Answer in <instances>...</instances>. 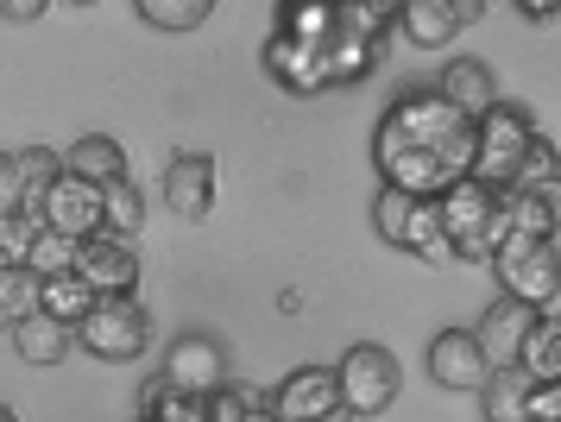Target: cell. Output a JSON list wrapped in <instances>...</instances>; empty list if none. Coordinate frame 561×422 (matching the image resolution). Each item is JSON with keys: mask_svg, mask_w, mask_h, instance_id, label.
Segmentation results:
<instances>
[{"mask_svg": "<svg viewBox=\"0 0 561 422\" xmlns=\"http://www.w3.org/2000/svg\"><path fill=\"white\" fill-rule=\"evenodd\" d=\"M410 208H416V196H398V190H379V202H373V227H379V240H391V247H404Z\"/></svg>", "mask_w": 561, "mask_h": 422, "instance_id": "f546056e", "label": "cell"}, {"mask_svg": "<svg viewBox=\"0 0 561 422\" xmlns=\"http://www.w3.org/2000/svg\"><path fill=\"white\" fill-rule=\"evenodd\" d=\"M259 403V391H240V385H221L215 398H208V422H240L247 410Z\"/></svg>", "mask_w": 561, "mask_h": 422, "instance_id": "1f68e13d", "label": "cell"}, {"mask_svg": "<svg viewBox=\"0 0 561 422\" xmlns=\"http://www.w3.org/2000/svg\"><path fill=\"white\" fill-rule=\"evenodd\" d=\"M265 410H272L278 422H329V417H347V410H341V378H334V366H297V373H290L278 391L265 398Z\"/></svg>", "mask_w": 561, "mask_h": 422, "instance_id": "52a82bcc", "label": "cell"}, {"mask_svg": "<svg viewBox=\"0 0 561 422\" xmlns=\"http://www.w3.org/2000/svg\"><path fill=\"white\" fill-rule=\"evenodd\" d=\"M485 373H492V360H485V347L467 328H442L430 341V378L442 391H480Z\"/></svg>", "mask_w": 561, "mask_h": 422, "instance_id": "30bf717a", "label": "cell"}, {"mask_svg": "<svg viewBox=\"0 0 561 422\" xmlns=\"http://www.w3.org/2000/svg\"><path fill=\"white\" fill-rule=\"evenodd\" d=\"M164 385L183 391V398H215L228 385V347L215 334H178L171 353H164Z\"/></svg>", "mask_w": 561, "mask_h": 422, "instance_id": "8992f818", "label": "cell"}, {"mask_svg": "<svg viewBox=\"0 0 561 422\" xmlns=\"http://www.w3.org/2000/svg\"><path fill=\"white\" fill-rule=\"evenodd\" d=\"M70 272H77L95 297H133V284H139V252H133V240L89 233V240H77V265H70Z\"/></svg>", "mask_w": 561, "mask_h": 422, "instance_id": "ba28073f", "label": "cell"}, {"mask_svg": "<svg viewBox=\"0 0 561 422\" xmlns=\"http://www.w3.org/2000/svg\"><path fill=\"white\" fill-rule=\"evenodd\" d=\"M77 265V240H64V233H51V227H38L32 233V252H26V272L32 277H64Z\"/></svg>", "mask_w": 561, "mask_h": 422, "instance_id": "4316f807", "label": "cell"}, {"mask_svg": "<svg viewBox=\"0 0 561 422\" xmlns=\"http://www.w3.org/2000/svg\"><path fill=\"white\" fill-rule=\"evenodd\" d=\"M0 20H13V25L45 20V0H0Z\"/></svg>", "mask_w": 561, "mask_h": 422, "instance_id": "d590c367", "label": "cell"}, {"mask_svg": "<svg viewBox=\"0 0 561 422\" xmlns=\"http://www.w3.org/2000/svg\"><path fill=\"white\" fill-rule=\"evenodd\" d=\"M70 328H57L51 316H26V322H13V353L26 360V366H57L64 353H70Z\"/></svg>", "mask_w": 561, "mask_h": 422, "instance_id": "d6986e66", "label": "cell"}, {"mask_svg": "<svg viewBox=\"0 0 561 422\" xmlns=\"http://www.w3.org/2000/svg\"><path fill=\"white\" fill-rule=\"evenodd\" d=\"M64 171L82 176V183H95V190H107V183L127 176V151H121V139H107V133H82L77 146L64 151Z\"/></svg>", "mask_w": 561, "mask_h": 422, "instance_id": "9a60e30c", "label": "cell"}, {"mask_svg": "<svg viewBox=\"0 0 561 422\" xmlns=\"http://www.w3.org/2000/svg\"><path fill=\"white\" fill-rule=\"evenodd\" d=\"M278 32L290 45H329L334 32H341V13H334V0H284L278 7Z\"/></svg>", "mask_w": 561, "mask_h": 422, "instance_id": "e0dca14e", "label": "cell"}, {"mask_svg": "<svg viewBox=\"0 0 561 422\" xmlns=\"http://www.w3.org/2000/svg\"><path fill=\"white\" fill-rule=\"evenodd\" d=\"M265 70L278 76V89H290V95H329V57L316 45H290L284 32H272L265 38Z\"/></svg>", "mask_w": 561, "mask_h": 422, "instance_id": "4fadbf2b", "label": "cell"}, {"mask_svg": "<svg viewBox=\"0 0 561 422\" xmlns=\"http://www.w3.org/2000/svg\"><path fill=\"white\" fill-rule=\"evenodd\" d=\"M26 316H38V277L13 265V272H0V322H26Z\"/></svg>", "mask_w": 561, "mask_h": 422, "instance_id": "83f0119b", "label": "cell"}, {"mask_svg": "<svg viewBox=\"0 0 561 422\" xmlns=\"http://www.w3.org/2000/svg\"><path fill=\"white\" fill-rule=\"evenodd\" d=\"M133 13L146 25H158V32H196L215 13V0H139Z\"/></svg>", "mask_w": 561, "mask_h": 422, "instance_id": "d4e9b609", "label": "cell"}, {"mask_svg": "<svg viewBox=\"0 0 561 422\" xmlns=\"http://www.w3.org/2000/svg\"><path fill=\"white\" fill-rule=\"evenodd\" d=\"M139 227H146V196H139V183H133V176L107 183V190H102V233L133 240Z\"/></svg>", "mask_w": 561, "mask_h": 422, "instance_id": "603a6c76", "label": "cell"}, {"mask_svg": "<svg viewBox=\"0 0 561 422\" xmlns=\"http://www.w3.org/2000/svg\"><path fill=\"white\" fill-rule=\"evenodd\" d=\"M435 95L448 101L460 121H480L485 107H499V76L485 70L480 57H455V64L442 70V82H435Z\"/></svg>", "mask_w": 561, "mask_h": 422, "instance_id": "5bb4252c", "label": "cell"}, {"mask_svg": "<svg viewBox=\"0 0 561 422\" xmlns=\"http://www.w3.org/2000/svg\"><path fill=\"white\" fill-rule=\"evenodd\" d=\"M322 57H329V82L347 89V82H366V76H373L379 45H366V38H354V32H334L329 45H322Z\"/></svg>", "mask_w": 561, "mask_h": 422, "instance_id": "7402d4cb", "label": "cell"}, {"mask_svg": "<svg viewBox=\"0 0 561 422\" xmlns=\"http://www.w3.org/2000/svg\"><path fill=\"white\" fill-rule=\"evenodd\" d=\"M524 20H536V25H556V0H524Z\"/></svg>", "mask_w": 561, "mask_h": 422, "instance_id": "74e56055", "label": "cell"}, {"mask_svg": "<svg viewBox=\"0 0 561 422\" xmlns=\"http://www.w3.org/2000/svg\"><path fill=\"white\" fill-rule=\"evenodd\" d=\"M146 422H208V398H183V391H164V403H158Z\"/></svg>", "mask_w": 561, "mask_h": 422, "instance_id": "d6a6232c", "label": "cell"}, {"mask_svg": "<svg viewBox=\"0 0 561 422\" xmlns=\"http://www.w3.org/2000/svg\"><path fill=\"white\" fill-rule=\"evenodd\" d=\"M542 133H536V121L524 107H511V101L485 107L480 121H473V176L492 183V190H511V176H517V164H524V151Z\"/></svg>", "mask_w": 561, "mask_h": 422, "instance_id": "3957f363", "label": "cell"}, {"mask_svg": "<svg viewBox=\"0 0 561 422\" xmlns=\"http://www.w3.org/2000/svg\"><path fill=\"white\" fill-rule=\"evenodd\" d=\"M334 378H341V410H347V417H385V410L398 403V385H404L398 353L379 347V341L347 347L341 366H334Z\"/></svg>", "mask_w": 561, "mask_h": 422, "instance_id": "5b68a950", "label": "cell"}, {"mask_svg": "<svg viewBox=\"0 0 561 422\" xmlns=\"http://www.w3.org/2000/svg\"><path fill=\"white\" fill-rule=\"evenodd\" d=\"M499 297L524 303L536 316H561V233L556 240H505L492 252Z\"/></svg>", "mask_w": 561, "mask_h": 422, "instance_id": "6da1fadb", "label": "cell"}, {"mask_svg": "<svg viewBox=\"0 0 561 422\" xmlns=\"http://www.w3.org/2000/svg\"><path fill=\"white\" fill-rule=\"evenodd\" d=\"M511 190H524V196H561V151H556V139H536V146L524 151V164H517V176H511Z\"/></svg>", "mask_w": 561, "mask_h": 422, "instance_id": "cb8c5ba5", "label": "cell"}, {"mask_svg": "<svg viewBox=\"0 0 561 422\" xmlns=\"http://www.w3.org/2000/svg\"><path fill=\"white\" fill-rule=\"evenodd\" d=\"M0 422H20V417H13V410H7V403H0Z\"/></svg>", "mask_w": 561, "mask_h": 422, "instance_id": "ab89813d", "label": "cell"}, {"mask_svg": "<svg viewBox=\"0 0 561 422\" xmlns=\"http://www.w3.org/2000/svg\"><path fill=\"white\" fill-rule=\"evenodd\" d=\"M77 341L95 360H107V366H127V360H139L146 353V341H152V309L139 297H95V309L82 316Z\"/></svg>", "mask_w": 561, "mask_h": 422, "instance_id": "277c9868", "label": "cell"}, {"mask_svg": "<svg viewBox=\"0 0 561 422\" xmlns=\"http://www.w3.org/2000/svg\"><path fill=\"white\" fill-rule=\"evenodd\" d=\"M341 13V32H354L366 45H379L385 25H398V0H347V7H334Z\"/></svg>", "mask_w": 561, "mask_h": 422, "instance_id": "484cf974", "label": "cell"}, {"mask_svg": "<svg viewBox=\"0 0 561 422\" xmlns=\"http://www.w3.org/2000/svg\"><path fill=\"white\" fill-rule=\"evenodd\" d=\"M164 391H171V385H164V378H152V385H146V391H139V422L152 417L158 403H164Z\"/></svg>", "mask_w": 561, "mask_h": 422, "instance_id": "8d00e7d4", "label": "cell"}, {"mask_svg": "<svg viewBox=\"0 0 561 422\" xmlns=\"http://www.w3.org/2000/svg\"><path fill=\"white\" fill-rule=\"evenodd\" d=\"M13 171L26 183V196H45L57 176H64V158H57L51 146H26V151H13Z\"/></svg>", "mask_w": 561, "mask_h": 422, "instance_id": "f1b7e54d", "label": "cell"}, {"mask_svg": "<svg viewBox=\"0 0 561 422\" xmlns=\"http://www.w3.org/2000/svg\"><path fill=\"white\" fill-rule=\"evenodd\" d=\"M329 422H341V417H329Z\"/></svg>", "mask_w": 561, "mask_h": 422, "instance_id": "60d3db41", "label": "cell"}, {"mask_svg": "<svg viewBox=\"0 0 561 422\" xmlns=\"http://www.w3.org/2000/svg\"><path fill=\"white\" fill-rule=\"evenodd\" d=\"M524 398H530V378L517 373V366H499V373H485V385H480L485 422H524Z\"/></svg>", "mask_w": 561, "mask_h": 422, "instance_id": "44dd1931", "label": "cell"}, {"mask_svg": "<svg viewBox=\"0 0 561 422\" xmlns=\"http://www.w3.org/2000/svg\"><path fill=\"white\" fill-rule=\"evenodd\" d=\"M32 233H38V221H32V215H0V272H13V265H26V252H32Z\"/></svg>", "mask_w": 561, "mask_h": 422, "instance_id": "4dcf8cb0", "label": "cell"}, {"mask_svg": "<svg viewBox=\"0 0 561 422\" xmlns=\"http://www.w3.org/2000/svg\"><path fill=\"white\" fill-rule=\"evenodd\" d=\"M524 422H561V378H556V385H530V398H524Z\"/></svg>", "mask_w": 561, "mask_h": 422, "instance_id": "e575fe53", "label": "cell"}, {"mask_svg": "<svg viewBox=\"0 0 561 422\" xmlns=\"http://www.w3.org/2000/svg\"><path fill=\"white\" fill-rule=\"evenodd\" d=\"M89 309H95V290H89V284H82L77 272H64V277H38V316H51L57 328H70V334H77Z\"/></svg>", "mask_w": 561, "mask_h": 422, "instance_id": "ac0fdd59", "label": "cell"}, {"mask_svg": "<svg viewBox=\"0 0 561 422\" xmlns=\"http://www.w3.org/2000/svg\"><path fill=\"white\" fill-rule=\"evenodd\" d=\"M480 13H485L480 0H404V7H398V25L410 32V45L442 50V45L460 32V25L480 20Z\"/></svg>", "mask_w": 561, "mask_h": 422, "instance_id": "7c38bea8", "label": "cell"}, {"mask_svg": "<svg viewBox=\"0 0 561 422\" xmlns=\"http://www.w3.org/2000/svg\"><path fill=\"white\" fill-rule=\"evenodd\" d=\"M435 208H442V227H448V247H455V259H480V265H492V252L505 247L499 190H492V183H480V176H460V183H448V190L435 196Z\"/></svg>", "mask_w": 561, "mask_h": 422, "instance_id": "7a4b0ae2", "label": "cell"}, {"mask_svg": "<svg viewBox=\"0 0 561 422\" xmlns=\"http://www.w3.org/2000/svg\"><path fill=\"white\" fill-rule=\"evenodd\" d=\"M240 422H278V417H272V410H265V398H259V403H253V410H247Z\"/></svg>", "mask_w": 561, "mask_h": 422, "instance_id": "f35d334b", "label": "cell"}, {"mask_svg": "<svg viewBox=\"0 0 561 422\" xmlns=\"http://www.w3.org/2000/svg\"><path fill=\"white\" fill-rule=\"evenodd\" d=\"M517 373L530 385H556L561 378V316H536L517 341Z\"/></svg>", "mask_w": 561, "mask_h": 422, "instance_id": "2e32d148", "label": "cell"}, {"mask_svg": "<svg viewBox=\"0 0 561 422\" xmlns=\"http://www.w3.org/2000/svg\"><path fill=\"white\" fill-rule=\"evenodd\" d=\"M26 183L13 171V151H0V215H26Z\"/></svg>", "mask_w": 561, "mask_h": 422, "instance_id": "836d02e7", "label": "cell"}, {"mask_svg": "<svg viewBox=\"0 0 561 422\" xmlns=\"http://www.w3.org/2000/svg\"><path fill=\"white\" fill-rule=\"evenodd\" d=\"M164 208L178 221H203L215 208V158L208 151H178L171 171H164Z\"/></svg>", "mask_w": 561, "mask_h": 422, "instance_id": "8fae6325", "label": "cell"}, {"mask_svg": "<svg viewBox=\"0 0 561 422\" xmlns=\"http://www.w3.org/2000/svg\"><path fill=\"white\" fill-rule=\"evenodd\" d=\"M38 227H51V233H64V240H89V233H102V190L64 171L51 190L38 196Z\"/></svg>", "mask_w": 561, "mask_h": 422, "instance_id": "9c48e42d", "label": "cell"}, {"mask_svg": "<svg viewBox=\"0 0 561 422\" xmlns=\"http://www.w3.org/2000/svg\"><path fill=\"white\" fill-rule=\"evenodd\" d=\"M530 322H536V309L499 297L492 309H485V322H480V334H473V341L485 347V360H492V353L505 360V353H517V341H524V328H530Z\"/></svg>", "mask_w": 561, "mask_h": 422, "instance_id": "ffe728a7", "label": "cell"}]
</instances>
